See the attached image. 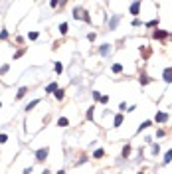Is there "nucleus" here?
<instances>
[{"label": "nucleus", "mask_w": 172, "mask_h": 174, "mask_svg": "<svg viewBox=\"0 0 172 174\" xmlns=\"http://www.w3.org/2000/svg\"><path fill=\"white\" fill-rule=\"evenodd\" d=\"M73 18H75V20H83V22H91L89 12H85L83 8H75V10H73Z\"/></svg>", "instance_id": "nucleus-1"}, {"label": "nucleus", "mask_w": 172, "mask_h": 174, "mask_svg": "<svg viewBox=\"0 0 172 174\" xmlns=\"http://www.w3.org/2000/svg\"><path fill=\"white\" fill-rule=\"evenodd\" d=\"M47 152H49L47 148H40V150L36 152V158H38V160H45V156H47Z\"/></svg>", "instance_id": "nucleus-2"}, {"label": "nucleus", "mask_w": 172, "mask_h": 174, "mask_svg": "<svg viewBox=\"0 0 172 174\" xmlns=\"http://www.w3.org/2000/svg\"><path fill=\"white\" fill-rule=\"evenodd\" d=\"M162 77H164V81H166V83H170V81H172V67H166V69H164Z\"/></svg>", "instance_id": "nucleus-3"}, {"label": "nucleus", "mask_w": 172, "mask_h": 174, "mask_svg": "<svg viewBox=\"0 0 172 174\" xmlns=\"http://www.w3.org/2000/svg\"><path fill=\"white\" fill-rule=\"evenodd\" d=\"M166 121H168L166 113H156V123H166Z\"/></svg>", "instance_id": "nucleus-4"}, {"label": "nucleus", "mask_w": 172, "mask_h": 174, "mask_svg": "<svg viewBox=\"0 0 172 174\" xmlns=\"http://www.w3.org/2000/svg\"><path fill=\"white\" fill-rule=\"evenodd\" d=\"M117 24H119V16L115 14V16L111 18V22H109V28H111V30H115V28H117Z\"/></svg>", "instance_id": "nucleus-5"}, {"label": "nucleus", "mask_w": 172, "mask_h": 174, "mask_svg": "<svg viewBox=\"0 0 172 174\" xmlns=\"http://www.w3.org/2000/svg\"><path fill=\"white\" fill-rule=\"evenodd\" d=\"M138 8H140V2H134V4H130V14H138Z\"/></svg>", "instance_id": "nucleus-6"}, {"label": "nucleus", "mask_w": 172, "mask_h": 174, "mask_svg": "<svg viewBox=\"0 0 172 174\" xmlns=\"http://www.w3.org/2000/svg\"><path fill=\"white\" fill-rule=\"evenodd\" d=\"M99 51H101V55H107V53L111 51V47H109V44H105V45H101V49H99Z\"/></svg>", "instance_id": "nucleus-7"}, {"label": "nucleus", "mask_w": 172, "mask_h": 174, "mask_svg": "<svg viewBox=\"0 0 172 174\" xmlns=\"http://www.w3.org/2000/svg\"><path fill=\"white\" fill-rule=\"evenodd\" d=\"M45 91H47V93H53V91H57V83H49V85L45 87Z\"/></svg>", "instance_id": "nucleus-8"}, {"label": "nucleus", "mask_w": 172, "mask_h": 174, "mask_svg": "<svg viewBox=\"0 0 172 174\" xmlns=\"http://www.w3.org/2000/svg\"><path fill=\"white\" fill-rule=\"evenodd\" d=\"M26 93H28V89H26V87H22V89H20V91L16 93V99H22V97H24Z\"/></svg>", "instance_id": "nucleus-9"}, {"label": "nucleus", "mask_w": 172, "mask_h": 174, "mask_svg": "<svg viewBox=\"0 0 172 174\" xmlns=\"http://www.w3.org/2000/svg\"><path fill=\"white\" fill-rule=\"evenodd\" d=\"M154 38H158V40H162V38H166V32H162V30H158V32H154Z\"/></svg>", "instance_id": "nucleus-10"}, {"label": "nucleus", "mask_w": 172, "mask_h": 174, "mask_svg": "<svg viewBox=\"0 0 172 174\" xmlns=\"http://www.w3.org/2000/svg\"><path fill=\"white\" fill-rule=\"evenodd\" d=\"M113 71H115V73H121V71H123V65H121V63H115V65H113Z\"/></svg>", "instance_id": "nucleus-11"}, {"label": "nucleus", "mask_w": 172, "mask_h": 174, "mask_svg": "<svg viewBox=\"0 0 172 174\" xmlns=\"http://www.w3.org/2000/svg\"><path fill=\"white\" fill-rule=\"evenodd\" d=\"M38 103H40L38 99H36V101H32V103H28V105H26V111H30V109H34V107H36Z\"/></svg>", "instance_id": "nucleus-12"}, {"label": "nucleus", "mask_w": 172, "mask_h": 174, "mask_svg": "<svg viewBox=\"0 0 172 174\" xmlns=\"http://www.w3.org/2000/svg\"><path fill=\"white\" fill-rule=\"evenodd\" d=\"M103 154H105V152H103L101 148H97V150L93 152V156H95V158H103Z\"/></svg>", "instance_id": "nucleus-13"}, {"label": "nucleus", "mask_w": 172, "mask_h": 174, "mask_svg": "<svg viewBox=\"0 0 172 174\" xmlns=\"http://www.w3.org/2000/svg\"><path fill=\"white\" fill-rule=\"evenodd\" d=\"M121 123H123V115H117V117H115V127H119Z\"/></svg>", "instance_id": "nucleus-14"}, {"label": "nucleus", "mask_w": 172, "mask_h": 174, "mask_svg": "<svg viewBox=\"0 0 172 174\" xmlns=\"http://www.w3.org/2000/svg\"><path fill=\"white\" fill-rule=\"evenodd\" d=\"M170 160H172V148L166 152V156H164V162H170Z\"/></svg>", "instance_id": "nucleus-15"}, {"label": "nucleus", "mask_w": 172, "mask_h": 174, "mask_svg": "<svg viewBox=\"0 0 172 174\" xmlns=\"http://www.w3.org/2000/svg\"><path fill=\"white\" fill-rule=\"evenodd\" d=\"M150 127V121H146V123H142L140 127H138V130H144V129H148Z\"/></svg>", "instance_id": "nucleus-16"}, {"label": "nucleus", "mask_w": 172, "mask_h": 174, "mask_svg": "<svg viewBox=\"0 0 172 174\" xmlns=\"http://www.w3.org/2000/svg\"><path fill=\"white\" fill-rule=\"evenodd\" d=\"M59 32H61V34H67V24H61V26H59Z\"/></svg>", "instance_id": "nucleus-17"}, {"label": "nucleus", "mask_w": 172, "mask_h": 174, "mask_svg": "<svg viewBox=\"0 0 172 174\" xmlns=\"http://www.w3.org/2000/svg\"><path fill=\"white\" fill-rule=\"evenodd\" d=\"M129 152H130V146H129V144H127V146L123 148V156H129Z\"/></svg>", "instance_id": "nucleus-18"}, {"label": "nucleus", "mask_w": 172, "mask_h": 174, "mask_svg": "<svg viewBox=\"0 0 172 174\" xmlns=\"http://www.w3.org/2000/svg\"><path fill=\"white\" fill-rule=\"evenodd\" d=\"M156 24H158V20H150V22H148V24H146V26H148V28H154V26H156Z\"/></svg>", "instance_id": "nucleus-19"}, {"label": "nucleus", "mask_w": 172, "mask_h": 174, "mask_svg": "<svg viewBox=\"0 0 172 174\" xmlns=\"http://www.w3.org/2000/svg\"><path fill=\"white\" fill-rule=\"evenodd\" d=\"M55 71L61 73V71H63V65H61V63H55Z\"/></svg>", "instance_id": "nucleus-20"}, {"label": "nucleus", "mask_w": 172, "mask_h": 174, "mask_svg": "<svg viewBox=\"0 0 172 174\" xmlns=\"http://www.w3.org/2000/svg\"><path fill=\"white\" fill-rule=\"evenodd\" d=\"M67 123H69V121H67L65 117H63V119H59V125H61V127H67Z\"/></svg>", "instance_id": "nucleus-21"}, {"label": "nucleus", "mask_w": 172, "mask_h": 174, "mask_svg": "<svg viewBox=\"0 0 172 174\" xmlns=\"http://www.w3.org/2000/svg\"><path fill=\"white\" fill-rule=\"evenodd\" d=\"M28 38H30V40H36V38H38V32H30V36H28Z\"/></svg>", "instance_id": "nucleus-22"}, {"label": "nucleus", "mask_w": 172, "mask_h": 174, "mask_svg": "<svg viewBox=\"0 0 172 174\" xmlns=\"http://www.w3.org/2000/svg\"><path fill=\"white\" fill-rule=\"evenodd\" d=\"M55 97H57V99H63V91H61V89H57V93H55Z\"/></svg>", "instance_id": "nucleus-23"}, {"label": "nucleus", "mask_w": 172, "mask_h": 174, "mask_svg": "<svg viewBox=\"0 0 172 174\" xmlns=\"http://www.w3.org/2000/svg\"><path fill=\"white\" fill-rule=\"evenodd\" d=\"M22 53H24V49H20V51H16V53H14V59H18V57H20Z\"/></svg>", "instance_id": "nucleus-24"}, {"label": "nucleus", "mask_w": 172, "mask_h": 174, "mask_svg": "<svg viewBox=\"0 0 172 174\" xmlns=\"http://www.w3.org/2000/svg\"><path fill=\"white\" fill-rule=\"evenodd\" d=\"M148 81H150V79H148L146 75H142V77H140V83H148Z\"/></svg>", "instance_id": "nucleus-25"}, {"label": "nucleus", "mask_w": 172, "mask_h": 174, "mask_svg": "<svg viewBox=\"0 0 172 174\" xmlns=\"http://www.w3.org/2000/svg\"><path fill=\"white\" fill-rule=\"evenodd\" d=\"M6 71H8V65H2L0 67V73H6Z\"/></svg>", "instance_id": "nucleus-26"}, {"label": "nucleus", "mask_w": 172, "mask_h": 174, "mask_svg": "<svg viewBox=\"0 0 172 174\" xmlns=\"http://www.w3.org/2000/svg\"><path fill=\"white\" fill-rule=\"evenodd\" d=\"M6 140H8V136L6 134H0V142H6Z\"/></svg>", "instance_id": "nucleus-27"}, {"label": "nucleus", "mask_w": 172, "mask_h": 174, "mask_svg": "<svg viewBox=\"0 0 172 174\" xmlns=\"http://www.w3.org/2000/svg\"><path fill=\"white\" fill-rule=\"evenodd\" d=\"M57 174H65V172H63V170H59V172H57Z\"/></svg>", "instance_id": "nucleus-28"}, {"label": "nucleus", "mask_w": 172, "mask_h": 174, "mask_svg": "<svg viewBox=\"0 0 172 174\" xmlns=\"http://www.w3.org/2000/svg\"><path fill=\"white\" fill-rule=\"evenodd\" d=\"M0 107H2V103H0Z\"/></svg>", "instance_id": "nucleus-29"}, {"label": "nucleus", "mask_w": 172, "mask_h": 174, "mask_svg": "<svg viewBox=\"0 0 172 174\" xmlns=\"http://www.w3.org/2000/svg\"><path fill=\"white\" fill-rule=\"evenodd\" d=\"M138 174H142V172H138Z\"/></svg>", "instance_id": "nucleus-30"}]
</instances>
